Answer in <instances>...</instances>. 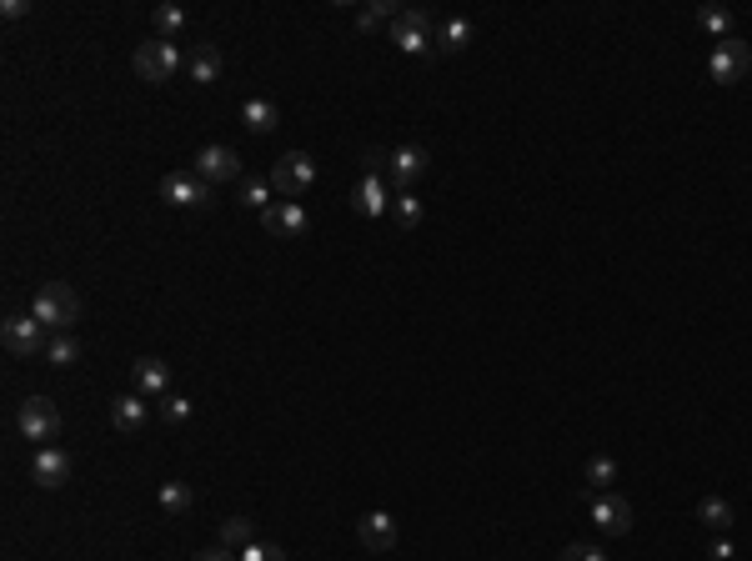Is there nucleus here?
Wrapping results in <instances>:
<instances>
[{
  "instance_id": "1",
  "label": "nucleus",
  "mask_w": 752,
  "mask_h": 561,
  "mask_svg": "<svg viewBox=\"0 0 752 561\" xmlns=\"http://www.w3.org/2000/svg\"><path fill=\"white\" fill-rule=\"evenodd\" d=\"M31 316L51 331V336H66L76 321H81V296L71 291V286H61V281H51V286H41L36 291V301H31Z\"/></svg>"
},
{
  "instance_id": "2",
  "label": "nucleus",
  "mask_w": 752,
  "mask_h": 561,
  "mask_svg": "<svg viewBox=\"0 0 752 561\" xmlns=\"http://www.w3.org/2000/svg\"><path fill=\"white\" fill-rule=\"evenodd\" d=\"M131 66H136V76L141 81H151V86H166L181 66H186V56H181V46L176 41H141L136 46V56H131Z\"/></svg>"
},
{
  "instance_id": "3",
  "label": "nucleus",
  "mask_w": 752,
  "mask_h": 561,
  "mask_svg": "<svg viewBox=\"0 0 752 561\" xmlns=\"http://www.w3.org/2000/svg\"><path fill=\"white\" fill-rule=\"evenodd\" d=\"M387 41L407 56H427L437 46V26L427 21V11H397L392 26H387Z\"/></svg>"
},
{
  "instance_id": "4",
  "label": "nucleus",
  "mask_w": 752,
  "mask_h": 561,
  "mask_svg": "<svg viewBox=\"0 0 752 561\" xmlns=\"http://www.w3.org/2000/svg\"><path fill=\"white\" fill-rule=\"evenodd\" d=\"M311 181H316V161H311L306 151H286V156L271 166V191H276L281 201L306 196V191H311Z\"/></svg>"
},
{
  "instance_id": "5",
  "label": "nucleus",
  "mask_w": 752,
  "mask_h": 561,
  "mask_svg": "<svg viewBox=\"0 0 752 561\" xmlns=\"http://www.w3.org/2000/svg\"><path fill=\"white\" fill-rule=\"evenodd\" d=\"M16 426H21V436H31V441H56V431H61V406H56L51 396H26V401L16 406Z\"/></svg>"
},
{
  "instance_id": "6",
  "label": "nucleus",
  "mask_w": 752,
  "mask_h": 561,
  "mask_svg": "<svg viewBox=\"0 0 752 561\" xmlns=\"http://www.w3.org/2000/svg\"><path fill=\"white\" fill-rule=\"evenodd\" d=\"M747 66H752V51H747V41H737V36L717 41L712 56H707V76H712L717 86H737V81L747 76Z\"/></svg>"
},
{
  "instance_id": "7",
  "label": "nucleus",
  "mask_w": 752,
  "mask_h": 561,
  "mask_svg": "<svg viewBox=\"0 0 752 561\" xmlns=\"http://www.w3.org/2000/svg\"><path fill=\"white\" fill-rule=\"evenodd\" d=\"M0 341H6L11 356H46L51 331H46L36 316H6V326H0Z\"/></svg>"
},
{
  "instance_id": "8",
  "label": "nucleus",
  "mask_w": 752,
  "mask_h": 561,
  "mask_svg": "<svg viewBox=\"0 0 752 561\" xmlns=\"http://www.w3.org/2000/svg\"><path fill=\"white\" fill-rule=\"evenodd\" d=\"M191 176H201L206 186H226V181H241V156L231 146H201L191 156Z\"/></svg>"
},
{
  "instance_id": "9",
  "label": "nucleus",
  "mask_w": 752,
  "mask_h": 561,
  "mask_svg": "<svg viewBox=\"0 0 752 561\" xmlns=\"http://www.w3.org/2000/svg\"><path fill=\"white\" fill-rule=\"evenodd\" d=\"M432 171V151H422V146H397L392 156H387V176H392V186H412V181H422Z\"/></svg>"
},
{
  "instance_id": "10",
  "label": "nucleus",
  "mask_w": 752,
  "mask_h": 561,
  "mask_svg": "<svg viewBox=\"0 0 752 561\" xmlns=\"http://www.w3.org/2000/svg\"><path fill=\"white\" fill-rule=\"evenodd\" d=\"M31 481H36V486H46V491L66 486V481H71V451H61V446H41V451L31 456Z\"/></svg>"
},
{
  "instance_id": "11",
  "label": "nucleus",
  "mask_w": 752,
  "mask_h": 561,
  "mask_svg": "<svg viewBox=\"0 0 752 561\" xmlns=\"http://www.w3.org/2000/svg\"><path fill=\"white\" fill-rule=\"evenodd\" d=\"M587 501H592V521H597L602 536H627L632 531V501H622V496H592V491H587Z\"/></svg>"
},
{
  "instance_id": "12",
  "label": "nucleus",
  "mask_w": 752,
  "mask_h": 561,
  "mask_svg": "<svg viewBox=\"0 0 752 561\" xmlns=\"http://www.w3.org/2000/svg\"><path fill=\"white\" fill-rule=\"evenodd\" d=\"M351 211H356V216H371V221L387 216V211H392V186H387L382 176H361L356 191H351Z\"/></svg>"
},
{
  "instance_id": "13",
  "label": "nucleus",
  "mask_w": 752,
  "mask_h": 561,
  "mask_svg": "<svg viewBox=\"0 0 752 561\" xmlns=\"http://www.w3.org/2000/svg\"><path fill=\"white\" fill-rule=\"evenodd\" d=\"M161 201H166V206H196V211H201V206H211V186H206L201 176H191V171H186V176H166V181H161Z\"/></svg>"
},
{
  "instance_id": "14",
  "label": "nucleus",
  "mask_w": 752,
  "mask_h": 561,
  "mask_svg": "<svg viewBox=\"0 0 752 561\" xmlns=\"http://www.w3.org/2000/svg\"><path fill=\"white\" fill-rule=\"evenodd\" d=\"M356 541H361L366 551H392V546H397V521H392L387 511H366V516L356 521Z\"/></svg>"
},
{
  "instance_id": "15",
  "label": "nucleus",
  "mask_w": 752,
  "mask_h": 561,
  "mask_svg": "<svg viewBox=\"0 0 752 561\" xmlns=\"http://www.w3.org/2000/svg\"><path fill=\"white\" fill-rule=\"evenodd\" d=\"M131 381H136V396L161 401V396H166V386H171V366H166L161 356H141V361L131 366Z\"/></svg>"
},
{
  "instance_id": "16",
  "label": "nucleus",
  "mask_w": 752,
  "mask_h": 561,
  "mask_svg": "<svg viewBox=\"0 0 752 561\" xmlns=\"http://www.w3.org/2000/svg\"><path fill=\"white\" fill-rule=\"evenodd\" d=\"M261 226H266L271 236H286V241H291V236H301L311 221H306L301 201H276L271 211H261Z\"/></svg>"
},
{
  "instance_id": "17",
  "label": "nucleus",
  "mask_w": 752,
  "mask_h": 561,
  "mask_svg": "<svg viewBox=\"0 0 752 561\" xmlns=\"http://www.w3.org/2000/svg\"><path fill=\"white\" fill-rule=\"evenodd\" d=\"M111 426L116 431H141L146 426V396H136V391L111 396Z\"/></svg>"
},
{
  "instance_id": "18",
  "label": "nucleus",
  "mask_w": 752,
  "mask_h": 561,
  "mask_svg": "<svg viewBox=\"0 0 752 561\" xmlns=\"http://www.w3.org/2000/svg\"><path fill=\"white\" fill-rule=\"evenodd\" d=\"M186 71H191L196 86H216V81H221V51H216V46H196V51L186 56Z\"/></svg>"
},
{
  "instance_id": "19",
  "label": "nucleus",
  "mask_w": 752,
  "mask_h": 561,
  "mask_svg": "<svg viewBox=\"0 0 752 561\" xmlns=\"http://www.w3.org/2000/svg\"><path fill=\"white\" fill-rule=\"evenodd\" d=\"M241 126H246L251 136H271V131L281 126V116H276V106H271V101H261V96H256V101H246V106H241Z\"/></svg>"
},
{
  "instance_id": "20",
  "label": "nucleus",
  "mask_w": 752,
  "mask_h": 561,
  "mask_svg": "<svg viewBox=\"0 0 752 561\" xmlns=\"http://www.w3.org/2000/svg\"><path fill=\"white\" fill-rule=\"evenodd\" d=\"M261 536H256V521L251 516H226L221 521V541L216 546H231V551H246V546H256Z\"/></svg>"
},
{
  "instance_id": "21",
  "label": "nucleus",
  "mask_w": 752,
  "mask_h": 561,
  "mask_svg": "<svg viewBox=\"0 0 752 561\" xmlns=\"http://www.w3.org/2000/svg\"><path fill=\"white\" fill-rule=\"evenodd\" d=\"M156 501H161V511H166V516H186V511H191V501H196V491H191L186 481H161Z\"/></svg>"
},
{
  "instance_id": "22",
  "label": "nucleus",
  "mask_w": 752,
  "mask_h": 561,
  "mask_svg": "<svg viewBox=\"0 0 752 561\" xmlns=\"http://www.w3.org/2000/svg\"><path fill=\"white\" fill-rule=\"evenodd\" d=\"M467 41H472V21H442L437 26V51H447V56H457V51H467Z\"/></svg>"
},
{
  "instance_id": "23",
  "label": "nucleus",
  "mask_w": 752,
  "mask_h": 561,
  "mask_svg": "<svg viewBox=\"0 0 752 561\" xmlns=\"http://www.w3.org/2000/svg\"><path fill=\"white\" fill-rule=\"evenodd\" d=\"M151 26H156L161 41H176V36L186 31V11H181V6H156V11H151Z\"/></svg>"
},
{
  "instance_id": "24",
  "label": "nucleus",
  "mask_w": 752,
  "mask_h": 561,
  "mask_svg": "<svg viewBox=\"0 0 752 561\" xmlns=\"http://www.w3.org/2000/svg\"><path fill=\"white\" fill-rule=\"evenodd\" d=\"M46 361L56 366V371H66V366H76L81 361V341L66 331V336H51V346H46Z\"/></svg>"
},
{
  "instance_id": "25",
  "label": "nucleus",
  "mask_w": 752,
  "mask_h": 561,
  "mask_svg": "<svg viewBox=\"0 0 752 561\" xmlns=\"http://www.w3.org/2000/svg\"><path fill=\"white\" fill-rule=\"evenodd\" d=\"M697 26H702L707 36L727 41V31H732V11H722V6H702V11H697Z\"/></svg>"
},
{
  "instance_id": "26",
  "label": "nucleus",
  "mask_w": 752,
  "mask_h": 561,
  "mask_svg": "<svg viewBox=\"0 0 752 561\" xmlns=\"http://www.w3.org/2000/svg\"><path fill=\"white\" fill-rule=\"evenodd\" d=\"M697 516L712 526V531H727L732 526V506L722 501V496H702V506H697Z\"/></svg>"
},
{
  "instance_id": "27",
  "label": "nucleus",
  "mask_w": 752,
  "mask_h": 561,
  "mask_svg": "<svg viewBox=\"0 0 752 561\" xmlns=\"http://www.w3.org/2000/svg\"><path fill=\"white\" fill-rule=\"evenodd\" d=\"M241 206L256 211V216L271 211V206H276V201H271V181H246V186H241Z\"/></svg>"
},
{
  "instance_id": "28",
  "label": "nucleus",
  "mask_w": 752,
  "mask_h": 561,
  "mask_svg": "<svg viewBox=\"0 0 752 561\" xmlns=\"http://www.w3.org/2000/svg\"><path fill=\"white\" fill-rule=\"evenodd\" d=\"M392 216H397V226L412 231V226L422 221V196H417V191H402V196L392 201Z\"/></svg>"
},
{
  "instance_id": "29",
  "label": "nucleus",
  "mask_w": 752,
  "mask_h": 561,
  "mask_svg": "<svg viewBox=\"0 0 752 561\" xmlns=\"http://www.w3.org/2000/svg\"><path fill=\"white\" fill-rule=\"evenodd\" d=\"M587 481H592L587 491H607V486L617 481V461H612V456H592V461H587Z\"/></svg>"
},
{
  "instance_id": "30",
  "label": "nucleus",
  "mask_w": 752,
  "mask_h": 561,
  "mask_svg": "<svg viewBox=\"0 0 752 561\" xmlns=\"http://www.w3.org/2000/svg\"><path fill=\"white\" fill-rule=\"evenodd\" d=\"M392 16H397V11H392V0H371V6H361V11H356V26H361V31H376L382 21L392 26Z\"/></svg>"
},
{
  "instance_id": "31",
  "label": "nucleus",
  "mask_w": 752,
  "mask_h": 561,
  "mask_svg": "<svg viewBox=\"0 0 752 561\" xmlns=\"http://www.w3.org/2000/svg\"><path fill=\"white\" fill-rule=\"evenodd\" d=\"M161 421H166V426H186V421H191V396H171V391H166V396H161Z\"/></svg>"
},
{
  "instance_id": "32",
  "label": "nucleus",
  "mask_w": 752,
  "mask_h": 561,
  "mask_svg": "<svg viewBox=\"0 0 752 561\" xmlns=\"http://www.w3.org/2000/svg\"><path fill=\"white\" fill-rule=\"evenodd\" d=\"M241 561H286V551H281L276 541H256V546L241 551Z\"/></svg>"
},
{
  "instance_id": "33",
  "label": "nucleus",
  "mask_w": 752,
  "mask_h": 561,
  "mask_svg": "<svg viewBox=\"0 0 752 561\" xmlns=\"http://www.w3.org/2000/svg\"><path fill=\"white\" fill-rule=\"evenodd\" d=\"M557 561H607V556H602L597 546H587V541H572V546H567Z\"/></svg>"
},
{
  "instance_id": "34",
  "label": "nucleus",
  "mask_w": 752,
  "mask_h": 561,
  "mask_svg": "<svg viewBox=\"0 0 752 561\" xmlns=\"http://www.w3.org/2000/svg\"><path fill=\"white\" fill-rule=\"evenodd\" d=\"M191 561H241V551H231V546H206V551H196Z\"/></svg>"
},
{
  "instance_id": "35",
  "label": "nucleus",
  "mask_w": 752,
  "mask_h": 561,
  "mask_svg": "<svg viewBox=\"0 0 752 561\" xmlns=\"http://www.w3.org/2000/svg\"><path fill=\"white\" fill-rule=\"evenodd\" d=\"M0 16H6V21H26L31 16V0H0Z\"/></svg>"
},
{
  "instance_id": "36",
  "label": "nucleus",
  "mask_w": 752,
  "mask_h": 561,
  "mask_svg": "<svg viewBox=\"0 0 752 561\" xmlns=\"http://www.w3.org/2000/svg\"><path fill=\"white\" fill-rule=\"evenodd\" d=\"M707 556H712V561H732V546H727V541H712V551H707Z\"/></svg>"
}]
</instances>
